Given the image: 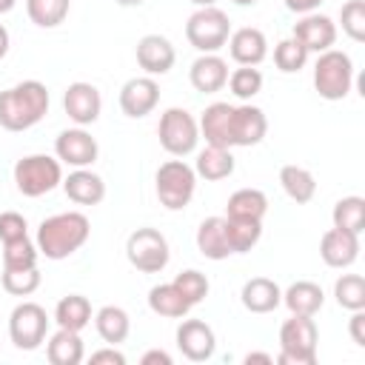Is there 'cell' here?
I'll return each mask as SVG.
<instances>
[{
  "label": "cell",
  "mask_w": 365,
  "mask_h": 365,
  "mask_svg": "<svg viewBox=\"0 0 365 365\" xmlns=\"http://www.w3.org/2000/svg\"><path fill=\"white\" fill-rule=\"evenodd\" d=\"M91 222L80 211H63L51 214L37 225V251L46 259H66L74 251H80L88 242Z\"/></svg>",
  "instance_id": "cell-1"
},
{
  "label": "cell",
  "mask_w": 365,
  "mask_h": 365,
  "mask_svg": "<svg viewBox=\"0 0 365 365\" xmlns=\"http://www.w3.org/2000/svg\"><path fill=\"white\" fill-rule=\"evenodd\" d=\"M48 111V88L40 80H23L0 91V128L26 131L37 125Z\"/></svg>",
  "instance_id": "cell-2"
},
{
  "label": "cell",
  "mask_w": 365,
  "mask_h": 365,
  "mask_svg": "<svg viewBox=\"0 0 365 365\" xmlns=\"http://www.w3.org/2000/svg\"><path fill=\"white\" fill-rule=\"evenodd\" d=\"M317 322L314 317L291 314L279 328V365H314L317 362Z\"/></svg>",
  "instance_id": "cell-3"
},
{
  "label": "cell",
  "mask_w": 365,
  "mask_h": 365,
  "mask_svg": "<svg viewBox=\"0 0 365 365\" xmlns=\"http://www.w3.org/2000/svg\"><path fill=\"white\" fill-rule=\"evenodd\" d=\"M63 182V163L48 154H29L14 163V185L23 197H43Z\"/></svg>",
  "instance_id": "cell-4"
},
{
  "label": "cell",
  "mask_w": 365,
  "mask_h": 365,
  "mask_svg": "<svg viewBox=\"0 0 365 365\" xmlns=\"http://www.w3.org/2000/svg\"><path fill=\"white\" fill-rule=\"evenodd\" d=\"M154 188H157V200L160 205H165L168 211H182L191 197H194V188H197V171L182 160H168L157 168V177H154Z\"/></svg>",
  "instance_id": "cell-5"
},
{
  "label": "cell",
  "mask_w": 365,
  "mask_h": 365,
  "mask_svg": "<svg viewBox=\"0 0 365 365\" xmlns=\"http://www.w3.org/2000/svg\"><path fill=\"white\" fill-rule=\"evenodd\" d=\"M354 86V63L345 51L328 48L314 63V88L322 100H345Z\"/></svg>",
  "instance_id": "cell-6"
},
{
  "label": "cell",
  "mask_w": 365,
  "mask_h": 365,
  "mask_svg": "<svg viewBox=\"0 0 365 365\" xmlns=\"http://www.w3.org/2000/svg\"><path fill=\"white\" fill-rule=\"evenodd\" d=\"M185 37L200 54H217L231 37V20L217 6L197 9L185 23Z\"/></svg>",
  "instance_id": "cell-7"
},
{
  "label": "cell",
  "mask_w": 365,
  "mask_h": 365,
  "mask_svg": "<svg viewBox=\"0 0 365 365\" xmlns=\"http://www.w3.org/2000/svg\"><path fill=\"white\" fill-rule=\"evenodd\" d=\"M157 137H160V145L171 157H185L200 143V125H197V120H194L191 111H185L180 106H171V108H165L160 114Z\"/></svg>",
  "instance_id": "cell-8"
},
{
  "label": "cell",
  "mask_w": 365,
  "mask_h": 365,
  "mask_svg": "<svg viewBox=\"0 0 365 365\" xmlns=\"http://www.w3.org/2000/svg\"><path fill=\"white\" fill-rule=\"evenodd\" d=\"M125 257L140 274H160L171 259L168 240L157 228H137L125 240Z\"/></svg>",
  "instance_id": "cell-9"
},
{
  "label": "cell",
  "mask_w": 365,
  "mask_h": 365,
  "mask_svg": "<svg viewBox=\"0 0 365 365\" xmlns=\"http://www.w3.org/2000/svg\"><path fill=\"white\" fill-rule=\"evenodd\" d=\"M48 334V314L37 302H20L11 317H9V336L14 348L20 351H34L46 342Z\"/></svg>",
  "instance_id": "cell-10"
},
{
  "label": "cell",
  "mask_w": 365,
  "mask_h": 365,
  "mask_svg": "<svg viewBox=\"0 0 365 365\" xmlns=\"http://www.w3.org/2000/svg\"><path fill=\"white\" fill-rule=\"evenodd\" d=\"M54 154H57L60 163H66L71 168H88L97 160L100 145H97V140L83 125H77V128H66V131L57 134Z\"/></svg>",
  "instance_id": "cell-11"
},
{
  "label": "cell",
  "mask_w": 365,
  "mask_h": 365,
  "mask_svg": "<svg viewBox=\"0 0 365 365\" xmlns=\"http://www.w3.org/2000/svg\"><path fill=\"white\" fill-rule=\"evenodd\" d=\"M177 348L185 359L191 362H205L214 356V348H217V336H214V328L202 319H185L180 322L177 328Z\"/></svg>",
  "instance_id": "cell-12"
},
{
  "label": "cell",
  "mask_w": 365,
  "mask_h": 365,
  "mask_svg": "<svg viewBox=\"0 0 365 365\" xmlns=\"http://www.w3.org/2000/svg\"><path fill=\"white\" fill-rule=\"evenodd\" d=\"M291 37L299 40V43L308 48V54H311V51L322 54V51L334 48V43H336V23H334L328 14L308 11V14H302V17L294 23V34H291Z\"/></svg>",
  "instance_id": "cell-13"
},
{
  "label": "cell",
  "mask_w": 365,
  "mask_h": 365,
  "mask_svg": "<svg viewBox=\"0 0 365 365\" xmlns=\"http://www.w3.org/2000/svg\"><path fill=\"white\" fill-rule=\"evenodd\" d=\"M160 103V86L154 77H131L123 83L120 88V108L125 117L131 120H140L145 114H151Z\"/></svg>",
  "instance_id": "cell-14"
},
{
  "label": "cell",
  "mask_w": 365,
  "mask_h": 365,
  "mask_svg": "<svg viewBox=\"0 0 365 365\" xmlns=\"http://www.w3.org/2000/svg\"><path fill=\"white\" fill-rule=\"evenodd\" d=\"M63 108H66V114H68L71 123H77V125L86 128V125L97 123V117H100V111H103V97H100L97 86L77 80V83H71V86L66 88V94H63Z\"/></svg>",
  "instance_id": "cell-15"
},
{
  "label": "cell",
  "mask_w": 365,
  "mask_h": 365,
  "mask_svg": "<svg viewBox=\"0 0 365 365\" xmlns=\"http://www.w3.org/2000/svg\"><path fill=\"white\" fill-rule=\"evenodd\" d=\"M137 66L148 74V77H163L174 68V60H177V51L171 46L168 37L163 34H145L137 40Z\"/></svg>",
  "instance_id": "cell-16"
},
{
  "label": "cell",
  "mask_w": 365,
  "mask_h": 365,
  "mask_svg": "<svg viewBox=\"0 0 365 365\" xmlns=\"http://www.w3.org/2000/svg\"><path fill=\"white\" fill-rule=\"evenodd\" d=\"M268 134V120H265V111L251 106V103H242V106H234V114H231V143L234 145H257L262 143V137Z\"/></svg>",
  "instance_id": "cell-17"
},
{
  "label": "cell",
  "mask_w": 365,
  "mask_h": 365,
  "mask_svg": "<svg viewBox=\"0 0 365 365\" xmlns=\"http://www.w3.org/2000/svg\"><path fill=\"white\" fill-rule=\"evenodd\" d=\"M319 257L331 268H348L359 257V234L342 231V228H328L319 240Z\"/></svg>",
  "instance_id": "cell-18"
},
{
  "label": "cell",
  "mask_w": 365,
  "mask_h": 365,
  "mask_svg": "<svg viewBox=\"0 0 365 365\" xmlns=\"http://www.w3.org/2000/svg\"><path fill=\"white\" fill-rule=\"evenodd\" d=\"M228 51H231V60L240 63V66H259L268 57V40L259 29L242 26V29L231 31Z\"/></svg>",
  "instance_id": "cell-19"
},
{
  "label": "cell",
  "mask_w": 365,
  "mask_h": 365,
  "mask_svg": "<svg viewBox=\"0 0 365 365\" xmlns=\"http://www.w3.org/2000/svg\"><path fill=\"white\" fill-rule=\"evenodd\" d=\"M231 114H234V106L231 103H211L202 111V117L197 120L200 137H205L208 145L234 148V143H231Z\"/></svg>",
  "instance_id": "cell-20"
},
{
  "label": "cell",
  "mask_w": 365,
  "mask_h": 365,
  "mask_svg": "<svg viewBox=\"0 0 365 365\" xmlns=\"http://www.w3.org/2000/svg\"><path fill=\"white\" fill-rule=\"evenodd\" d=\"M60 185H63L66 197L71 202H77V205H97L106 197V182L91 168H74V171H68V177H63Z\"/></svg>",
  "instance_id": "cell-21"
},
{
  "label": "cell",
  "mask_w": 365,
  "mask_h": 365,
  "mask_svg": "<svg viewBox=\"0 0 365 365\" xmlns=\"http://www.w3.org/2000/svg\"><path fill=\"white\" fill-rule=\"evenodd\" d=\"M188 80L197 91L214 94L228 83V63L220 54H200L188 68Z\"/></svg>",
  "instance_id": "cell-22"
},
{
  "label": "cell",
  "mask_w": 365,
  "mask_h": 365,
  "mask_svg": "<svg viewBox=\"0 0 365 365\" xmlns=\"http://www.w3.org/2000/svg\"><path fill=\"white\" fill-rule=\"evenodd\" d=\"M197 251L205 257V259H228L234 251H231V242H228V231H225V217H205L197 228Z\"/></svg>",
  "instance_id": "cell-23"
},
{
  "label": "cell",
  "mask_w": 365,
  "mask_h": 365,
  "mask_svg": "<svg viewBox=\"0 0 365 365\" xmlns=\"http://www.w3.org/2000/svg\"><path fill=\"white\" fill-rule=\"evenodd\" d=\"M240 299H242L245 311H251V314H271L274 308L282 305V291H279V285L274 279L254 277V279H248L242 285Z\"/></svg>",
  "instance_id": "cell-24"
},
{
  "label": "cell",
  "mask_w": 365,
  "mask_h": 365,
  "mask_svg": "<svg viewBox=\"0 0 365 365\" xmlns=\"http://www.w3.org/2000/svg\"><path fill=\"white\" fill-rule=\"evenodd\" d=\"M322 302H325V294L311 279H297L294 285H288L282 291V305L291 314H299V317H314L322 308Z\"/></svg>",
  "instance_id": "cell-25"
},
{
  "label": "cell",
  "mask_w": 365,
  "mask_h": 365,
  "mask_svg": "<svg viewBox=\"0 0 365 365\" xmlns=\"http://www.w3.org/2000/svg\"><path fill=\"white\" fill-rule=\"evenodd\" d=\"M46 356L51 365H80L86 356L80 331H68V328H57L48 342H46Z\"/></svg>",
  "instance_id": "cell-26"
},
{
  "label": "cell",
  "mask_w": 365,
  "mask_h": 365,
  "mask_svg": "<svg viewBox=\"0 0 365 365\" xmlns=\"http://www.w3.org/2000/svg\"><path fill=\"white\" fill-rule=\"evenodd\" d=\"M234 154L231 148H217V145H205L200 154H197V163H194V171L197 177L208 180V182H220L225 177L234 174Z\"/></svg>",
  "instance_id": "cell-27"
},
{
  "label": "cell",
  "mask_w": 365,
  "mask_h": 365,
  "mask_svg": "<svg viewBox=\"0 0 365 365\" xmlns=\"http://www.w3.org/2000/svg\"><path fill=\"white\" fill-rule=\"evenodd\" d=\"M268 214V197L259 188H240L225 202V217L231 220H259Z\"/></svg>",
  "instance_id": "cell-28"
},
{
  "label": "cell",
  "mask_w": 365,
  "mask_h": 365,
  "mask_svg": "<svg viewBox=\"0 0 365 365\" xmlns=\"http://www.w3.org/2000/svg\"><path fill=\"white\" fill-rule=\"evenodd\" d=\"M94 328H97V334H100L103 342L120 345V342L128 339L131 319H128L125 308H120V305H103V308L94 314Z\"/></svg>",
  "instance_id": "cell-29"
},
{
  "label": "cell",
  "mask_w": 365,
  "mask_h": 365,
  "mask_svg": "<svg viewBox=\"0 0 365 365\" xmlns=\"http://www.w3.org/2000/svg\"><path fill=\"white\" fill-rule=\"evenodd\" d=\"M148 308H151L154 314H160V317H168V319H182V317L191 311L188 299L177 291L174 282L154 285V288L148 291Z\"/></svg>",
  "instance_id": "cell-30"
},
{
  "label": "cell",
  "mask_w": 365,
  "mask_h": 365,
  "mask_svg": "<svg viewBox=\"0 0 365 365\" xmlns=\"http://www.w3.org/2000/svg\"><path fill=\"white\" fill-rule=\"evenodd\" d=\"M279 185H282V191H285L297 205L311 202L314 194H317V180H314V174H311L308 168H302V165H282V168H279Z\"/></svg>",
  "instance_id": "cell-31"
},
{
  "label": "cell",
  "mask_w": 365,
  "mask_h": 365,
  "mask_svg": "<svg viewBox=\"0 0 365 365\" xmlns=\"http://www.w3.org/2000/svg\"><path fill=\"white\" fill-rule=\"evenodd\" d=\"M54 322L57 328H68V331H83L91 322V302L83 294H68L57 302L54 308Z\"/></svg>",
  "instance_id": "cell-32"
},
{
  "label": "cell",
  "mask_w": 365,
  "mask_h": 365,
  "mask_svg": "<svg viewBox=\"0 0 365 365\" xmlns=\"http://www.w3.org/2000/svg\"><path fill=\"white\" fill-rule=\"evenodd\" d=\"M334 228L351 231V234H362L365 228V200L362 197H342L336 200L334 211H331Z\"/></svg>",
  "instance_id": "cell-33"
},
{
  "label": "cell",
  "mask_w": 365,
  "mask_h": 365,
  "mask_svg": "<svg viewBox=\"0 0 365 365\" xmlns=\"http://www.w3.org/2000/svg\"><path fill=\"white\" fill-rule=\"evenodd\" d=\"M71 0H26L29 20L40 29H54L68 17Z\"/></svg>",
  "instance_id": "cell-34"
},
{
  "label": "cell",
  "mask_w": 365,
  "mask_h": 365,
  "mask_svg": "<svg viewBox=\"0 0 365 365\" xmlns=\"http://www.w3.org/2000/svg\"><path fill=\"white\" fill-rule=\"evenodd\" d=\"M225 231H228L231 251L234 254H245L259 242L262 222L259 220H231V217H225Z\"/></svg>",
  "instance_id": "cell-35"
},
{
  "label": "cell",
  "mask_w": 365,
  "mask_h": 365,
  "mask_svg": "<svg viewBox=\"0 0 365 365\" xmlns=\"http://www.w3.org/2000/svg\"><path fill=\"white\" fill-rule=\"evenodd\" d=\"M336 305L345 311H362L365 308V279L359 274H342L334 282Z\"/></svg>",
  "instance_id": "cell-36"
},
{
  "label": "cell",
  "mask_w": 365,
  "mask_h": 365,
  "mask_svg": "<svg viewBox=\"0 0 365 365\" xmlns=\"http://www.w3.org/2000/svg\"><path fill=\"white\" fill-rule=\"evenodd\" d=\"M37 257H40L37 242H31L29 237L3 242V268H6V271H14V268H34V265H37Z\"/></svg>",
  "instance_id": "cell-37"
},
{
  "label": "cell",
  "mask_w": 365,
  "mask_h": 365,
  "mask_svg": "<svg viewBox=\"0 0 365 365\" xmlns=\"http://www.w3.org/2000/svg\"><path fill=\"white\" fill-rule=\"evenodd\" d=\"M305 63H308V48L299 40L285 37V40L277 43V48H274V66L282 74H294V71L305 68Z\"/></svg>",
  "instance_id": "cell-38"
},
{
  "label": "cell",
  "mask_w": 365,
  "mask_h": 365,
  "mask_svg": "<svg viewBox=\"0 0 365 365\" xmlns=\"http://www.w3.org/2000/svg\"><path fill=\"white\" fill-rule=\"evenodd\" d=\"M225 86L231 88V94L237 100H251V97H257L262 91V71L254 68V66H240V68H234L228 74Z\"/></svg>",
  "instance_id": "cell-39"
},
{
  "label": "cell",
  "mask_w": 365,
  "mask_h": 365,
  "mask_svg": "<svg viewBox=\"0 0 365 365\" xmlns=\"http://www.w3.org/2000/svg\"><path fill=\"white\" fill-rule=\"evenodd\" d=\"M174 285H177V291L188 299V305H191V308H194V305H200V302L208 297V288H211L208 277H205L202 271H197V268L180 271V274L174 277Z\"/></svg>",
  "instance_id": "cell-40"
},
{
  "label": "cell",
  "mask_w": 365,
  "mask_h": 365,
  "mask_svg": "<svg viewBox=\"0 0 365 365\" xmlns=\"http://www.w3.org/2000/svg\"><path fill=\"white\" fill-rule=\"evenodd\" d=\"M40 288V271L37 265L34 268H14V271H6L3 268V291L11 294V297H29Z\"/></svg>",
  "instance_id": "cell-41"
},
{
  "label": "cell",
  "mask_w": 365,
  "mask_h": 365,
  "mask_svg": "<svg viewBox=\"0 0 365 365\" xmlns=\"http://www.w3.org/2000/svg\"><path fill=\"white\" fill-rule=\"evenodd\" d=\"M339 23H342V31L354 43H362L365 40V0H348L339 9Z\"/></svg>",
  "instance_id": "cell-42"
},
{
  "label": "cell",
  "mask_w": 365,
  "mask_h": 365,
  "mask_svg": "<svg viewBox=\"0 0 365 365\" xmlns=\"http://www.w3.org/2000/svg\"><path fill=\"white\" fill-rule=\"evenodd\" d=\"M20 237H29L26 217L17 214V211H3L0 214V242H11V240H20Z\"/></svg>",
  "instance_id": "cell-43"
},
{
  "label": "cell",
  "mask_w": 365,
  "mask_h": 365,
  "mask_svg": "<svg viewBox=\"0 0 365 365\" xmlns=\"http://www.w3.org/2000/svg\"><path fill=\"white\" fill-rule=\"evenodd\" d=\"M348 334H351L354 345L365 348V308H362V311H351V319H348Z\"/></svg>",
  "instance_id": "cell-44"
},
{
  "label": "cell",
  "mask_w": 365,
  "mask_h": 365,
  "mask_svg": "<svg viewBox=\"0 0 365 365\" xmlns=\"http://www.w3.org/2000/svg\"><path fill=\"white\" fill-rule=\"evenodd\" d=\"M91 362L100 365V362H108V365H125V354H120L114 345L111 348H100L91 354Z\"/></svg>",
  "instance_id": "cell-45"
},
{
  "label": "cell",
  "mask_w": 365,
  "mask_h": 365,
  "mask_svg": "<svg viewBox=\"0 0 365 365\" xmlns=\"http://www.w3.org/2000/svg\"><path fill=\"white\" fill-rule=\"evenodd\" d=\"M282 3H285V9L294 11V14H308V11H317L322 0H282Z\"/></svg>",
  "instance_id": "cell-46"
},
{
  "label": "cell",
  "mask_w": 365,
  "mask_h": 365,
  "mask_svg": "<svg viewBox=\"0 0 365 365\" xmlns=\"http://www.w3.org/2000/svg\"><path fill=\"white\" fill-rule=\"evenodd\" d=\"M140 362H143V365H171V354H165V351H160V348H151V351L143 354Z\"/></svg>",
  "instance_id": "cell-47"
},
{
  "label": "cell",
  "mask_w": 365,
  "mask_h": 365,
  "mask_svg": "<svg viewBox=\"0 0 365 365\" xmlns=\"http://www.w3.org/2000/svg\"><path fill=\"white\" fill-rule=\"evenodd\" d=\"M251 362H262V365H274V356H271V354H259V351H251V354H245V365H251Z\"/></svg>",
  "instance_id": "cell-48"
},
{
  "label": "cell",
  "mask_w": 365,
  "mask_h": 365,
  "mask_svg": "<svg viewBox=\"0 0 365 365\" xmlns=\"http://www.w3.org/2000/svg\"><path fill=\"white\" fill-rule=\"evenodd\" d=\"M9 46H11V37H9V29L0 23V60L9 54Z\"/></svg>",
  "instance_id": "cell-49"
},
{
  "label": "cell",
  "mask_w": 365,
  "mask_h": 365,
  "mask_svg": "<svg viewBox=\"0 0 365 365\" xmlns=\"http://www.w3.org/2000/svg\"><path fill=\"white\" fill-rule=\"evenodd\" d=\"M17 6V0H0V14H9Z\"/></svg>",
  "instance_id": "cell-50"
},
{
  "label": "cell",
  "mask_w": 365,
  "mask_h": 365,
  "mask_svg": "<svg viewBox=\"0 0 365 365\" xmlns=\"http://www.w3.org/2000/svg\"><path fill=\"white\" fill-rule=\"evenodd\" d=\"M117 6H123V9H134V6H143L145 0H114Z\"/></svg>",
  "instance_id": "cell-51"
},
{
  "label": "cell",
  "mask_w": 365,
  "mask_h": 365,
  "mask_svg": "<svg viewBox=\"0 0 365 365\" xmlns=\"http://www.w3.org/2000/svg\"><path fill=\"white\" fill-rule=\"evenodd\" d=\"M191 3H194V6H197V9H202V6H214V3H217V0H191Z\"/></svg>",
  "instance_id": "cell-52"
},
{
  "label": "cell",
  "mask_w": 365,
  "mask_h": 365,
  "mask_svg": "<svg viewBox=\"0 0 365 365\" xmlns=\"http://www.w3.org/2000/svg\"><path fill=\"white\" fill-rule=\"evenodd\" d=\"M231 3H237V6H254L257 0H231Z\"/></svg>",
  "instance_id": "cell-53"
}]
</instances>
